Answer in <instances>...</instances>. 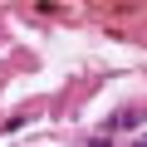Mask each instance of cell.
Returning <instances> with one entry per match:
<instances>
[]
</instances>
